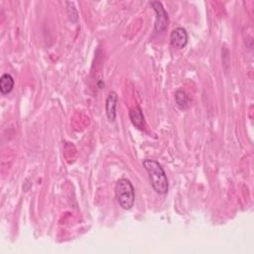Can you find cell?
I'll list each match as a JSON object with an SVG mask.
<instances>
[{"instance_id": "6da1fadb", "label": "cell", "mask_w": 254, "mask_h": 254, "mask_svg": "<svg viewBox=\"0 0 254 254\" xmlns=\"http://www.w3.org/2000/svg\"><path fill=\"white\" fill-rule=\"evenodd\" d=\"M143 166L149 174L154 191L159 195H166L169 190V183L163 167L151 159L144 160Z\"/></svg>"}, {"instance_id": "7a4b0ae2", "label": "cell", "mask_w": 254, "mask_h": 254, "mask_svg": "<svg viewBox=\"0 0 254 254\" xmlns=\"http://www.w3.org/2000/svg\"><path fill=\"white\" fill-rule=\"evenodd\" d=\"M115 197L123 210H130L134 204L135 194L132 184L127 179H120L115 186Z\"/></svg>"}, {"instance_id": "3957f363", "label": "cell", "mask_w": 254, "mask_h": 254, "mask_svg": "<svg viewBox=\"0 0 254 254\" xmlns=\"http://www.w3.org/2000/svg\"><path fill=\"white\" fill-rule=\"evenodd\" d=\"M150 5L154 9L156 13V21H155V31L157 33H162L164 32L169 23V18L166 10L164 9L162 3L159 1H152L150 2Z\"/></svg>"}, {"instance_id": "277c9868", "label": "cell", "mask_w": 254, "mask_h": 254, "mask_svg": "<svg viewBox=\"0 0 254 254\" xmlns=\"http://www.w3.org/2000/svg\"><path fill=\"white\" fill-rule=\"evenodd\" d=\"M188 40H189L188 33L186 29H184L182 27L174 29L170 35L171 45L177 49H183L186 47V45L188 44Z\"/></svg>"}, {"instance_id": "5b68a950", "label": "cell", "mask_w": 254, "mask_h": 254, "mask_svg": "<svg viewBox=\"0 0 254 254\" xmlns=\"http://www.w3.org/2000/svg\"><path fill=\"white\" fill-rule=\"evenodd\" d=\"M117 104H118L117 92L110 91L106 99V104H105L106 114L110 121H114L115 119H117Z\"/></svg>"}, {"instance_id": "8992f818", "label": "cell", "mask_w": 254, "mask_h": 254, "mask_svg": "<svg viewBox=\"0 0 254 254\" xmlns=\"http://www.w3.org/2000/svg\"><path fill=\"white\" fill-rule=\"evenodd\" d=\"M129 117L131 119V122L135 127L138 129H143L144 126V117L142 110L139 106H135L130 109L129 111Z\"/></svg>"}, {"instance_id": "52a82bcc", "label": "cell", "mask_w": 254, "mask_h": 254, "mask_svg": "<svg viewBox=\"0 0 254 254\" xmlns=\"http://www.w3.org/2000/svg\"><path fill=\"white\" fill-rule=\"evenodd\" d=\"M14 87V80L11 75L4 74L0 78V91L2 95H7L12 91Z\"/></svg>"}, {"instance_id": "ba28073f", "label": "cell", "mask_w": 254, "mask_h": 254, "mask_svg": "<svg viewBox=\"0 0 254 254\" xmlns=\"http://www.w3.org/2000/svg\"><path fill=\"white\" fill-rule=\"evenodd\" d=\"M175 101L176 104L178 105L179 108L181 109H186L189 106V98L187 94L183 90H177L175 94Z\"/></svg>"}]
</instances>
